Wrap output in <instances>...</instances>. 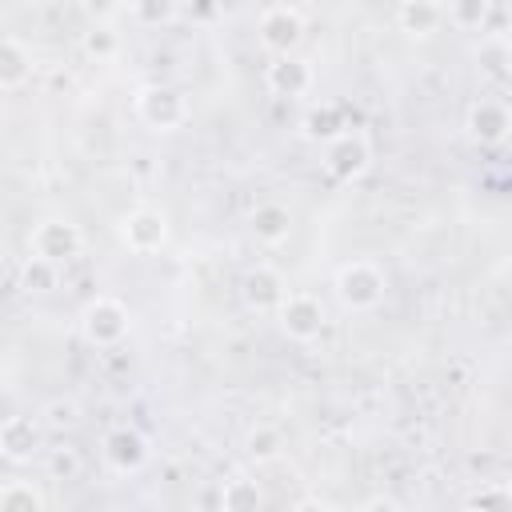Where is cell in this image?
<instances>
[{
    "label": "cell",
    "mask_w": 512,
    "mask_h": 512,
    "mask_svg": "<svg viewBox=\"0 0 512 512\" xmlns=\"http://www.w3.org/2000/svg\"><path fill=\"white\" fill-rule=\"evenodd\" d=\"M460 512H480V508H472V504H464V508H460Z\"/></svg>",
    "instance_id": "f546056e"
},
{
    "label": "cell",
    "mask_w": 512,
    "mask_h": 512,
    "mask_svg": "<svg viewBox=\"0 0 512 512\" xmlns=\"http://www.w3.org/2000/svg\"><path fill=\"white\" fill-rule=\"evenodd\" d=\"M248 228H252L256 244H264V248H280V244L292 236V212H288L280 200H264V204L252 208Z\"/></svg>",
    "instance_id": "5bb4252c"
},
{
    "label": "cell",
    "mask_w": 512,
    "mask_h": 512,
    "mask_svg": "<svg viewBox=\"0 0 512 512\" xmlns=\"http://www.w3.org/2000/svg\"><path fill=\"white\" fill-rule=\"evenodd\" d=\"M264 508V488L260 480L236 472L220 484V512H260Z\"/></svg>",
    "instance_id": "e0dca14e"
},
{
    "label": "cell",
    "mask_w": 512,
    "mask_h": 512,
    "mask_svg": "<svg viewBox=\"0 0 512 512\" xmlns=\"http://www.w3.org/2000/svg\"><path fill=\"white\" fill-rule=\"evenodd\" d=\"M0 512H44V492L32 480L0 484Z\"/></svg>",
    "instance_id": "7402d4cb"
},
{
    "label": "cell",
    "mask_w": 512,
    "mask_h": 512,
    "mask_svg": "<svg viewBox=\"0 0 512 512\" xmlns=\"http://www.w3.org/2000/svg\"><path fill=\"white\" fill-rule=\"evenodd\" d=\"M80 472H84V456H80L72 444L48 448V476H52V480H76Z\"/></svg>",
    "instance_id": "cb8c5ba5"
},
{
    "label": "cell",
    "mask_w": 512,
    "mask_h": 512,
    "mask_svg": "<svg viewBox=\"0 0 512 512\" xmlns=\"http://www.w3.org/2000/svg\"><path fill=\"white\" fill-rule=\"evenodd\" d=\"M392 20H396V28H400L404 36L428 40V36L440 32V24H444V4H432V0H404V4H396Z\"/></svg>",
    "instance_id": "9a60e30c"
},
{
    "label": "cell",
    "mask_w": 512,
    "mask_h": 512,
    "mask_svg": "<svg viewBox=\"0 0 512 512\" xmlns=\"http://www.w3.org/2000/svg\"><path fill=\"white\" fill-rule=\"evenodd\" d=\"M128 16L136 24H168V20L180 16V4H172V0H136V4H128Z\"/></svg>",
    "instance_id": "d4e9b609"
},
{
    "label": "cell",
    "mask_w": 512,
    "mask_h": 512,
    "mask_svg": "<svg viewBox=\"0 0 512 512\" xmlns=\"http://www.w3.org/2000/svg\"><path fill=\"white\" fill-rule=\"evenodd\" d=\"M276 324L292 344H312L328 328V312L312 292H288L284 304L276 308Z\"/></svg>",
    "instance_id": "52a82bcc"
},
{
    "label": "cell",
    "mask_w": 512,
    "mask_h": 512,
    "mask_svg": "<svg viewBox=\"0 0 512 512\" xmlns=\"http://www.w3.org/2000/svg\"><path fill=\"white\" fill-rule=\"evenodd\" d=\"M84 248V232L76 220L68 216H44L32 224V236H28V256H40L48 264H68L72 256H80Z\"/></svg>",
    "instance_id": "5b68a950"
},
{
    "label": "cell",
    "mask_w": 512,
    "mask_h": 512,
    "mask_svg": "<svg viewBox=\"0 0 512 512\" xmlns=\"http://www.w3.org/2000/svg\"><path fill=\"white\" fill-rule=\"evenodd\" d=\"M340 132H348L340 104H328V100H324V104H312V108L300 116V136L312 140V144H332Z\"/></svg>",
    "instance_id": "2e32d148"
},
{
    "label": "cell",
    "mask_w": 512,
    "mask_h": 512,
    "mask_svg": "<svg viewBox=\"0 0 512 512\" xmlns=\"http://www.w3.org/2000/svg\"><path fill=\"white\" fill-rule=\"evenodd\" d=\"M80 52H84L88 60L104 64V60H112V56L120 52V32H116L112 24H88V28L80 32Z\"/></svg>",
    "instance_id": "44dd1931"
},
{
    "label": "cell",
    "mask_w": 512,
    "mask_h": 512,
    "mask_svg": "<svg viewBox=\"0 0 512 512\" xmlns=\"http://www.w3.org/2000/svg\"><path fill=\"white\" fill-rule=\"evenodd\" d=\"M280 452H284V432H280L276 424H256V428H248V436H244V456H248L252 464H272V460H280Z\"/></svg>",
    "instance_id": "d6986e66"
},
{
    "label": "cell",
    "mask_w": 512,
    "mask_h": 512,
    "mask_svg": "<svg viewBox=\"0 0 512 512\" xmlns=\"http://www.w3.org/2000/svg\"><path fill=\"white\" fill-rule=\"evenodd\" d=\"M312 64L304 60V56H276L272 64H268V72H264V84H268V92L272 96H304L308 88H312Z\"/></svg>",
    "instance_id": "4fadbf2b"
},
{
    "label": "cell",
    "mask_w": 512,
    "mask_h": 512,
    "mask_svg": "<svg viewBox=\"0 0 512 512\" xmlns=\"http://www.w3.org/2000/svg\"><path fill=\"white\" fill-rule=\"evenodd\" d=\"M372 168V144L364 132H340L332 144H324V172L340 184L360 180Z\"/></svg>",
    "instance_id": "ba28073f"
},
{
    "label": "cell",
    "mask_w": 512,
    "mask_h": 512,
    "mask_svg": "<svg viewBox=\"0 0 512 512\" xmlns=\"http://www.w3.org/2000/svg\"><path fill=\"white\" fill-rule=\"evenodd\" d=\"M288 512H332V508H328L320 496H304V500H296Z\"/></svg>",
    "instance_id": "f1b7e54d"
},
{
    "label": "cell",
    "mask_w": 512,
    "mask_h": 512,
    "mask_svg": "<svg viewBox=\"0 0 512 512\" xmlns=\"http://www.w3.org/2000/svg\"><path fill=\"white\" fill-rule=\"evenodd\" d=\"M468 504L480 512H508V488L504 484H480V492Z\"/></svg>",
    "instance_id": "4316f807"
},
{
    "label": "cell",
    "mask_w": 512,
    "mask_h": 512,
    "mask_svg": "<svg viewBox=\"0 0 512 512\" xmlns=\"http://www.w3.org/2000/svg\"><path fill=\"white\" fill-rule=\"evenodd\" d=\"M100 456H104L108 472H116V476H136V472L148 464V440H144L136 428L116 424V428L104 432Z\"/></svg>",
    "instance_id": "30bf717a"
},
{
    "label": "cell",
    "mask_w": 512,
    "mask_h": 512,
    "mask_svg": "<svg viewBox=\"0 0 512 512\" xmlns=\"http://www.w3.org/2000/svg\"><path fill=\"white\" fill-rule=\"evenodd\" d=\"M32 76V56L16 36H0V92H12L28 84Z\"/></svg>",
    "instance_id": "ac0fdd59"
},
{
    "label": "cell",
    "mask_w": 512,
    "mask_h": 512,
    "mask_svg": "<svg viewBox=\"0 0 512 512\" xmlns=\"http://www.w3.org/2000/svg\"><path fill=\"white\" fill-rule=\"evenodd\" d=\"M464 132H468V140L480 144V148H496V144H504L508 132H512V112H508V104L496 100V96H480V100H472L468 112H464Z\"/></svg>",
    "instance_id": "9c48e42d"
},
{
    "label": "cell",
    "mask_w": 512,
    "mask_h": 512,
    "mask_svg": "<svg viewBox=\"0 0 512 512\" xmlns=\"http://www.w3.org/2000/svg\"><path fill=\"white\" fill-rule=\"evenodd\" d=\"M132 112L152 132H176V128H184L192 120V104H188L184 88H176V84H144V88H136Z\"/></svg>",
    "instance_id": "6da1fadb"
},
{
    "label": "cell",
    "mask_w": 512,
    "mask_h": 512,
    "mask_svg": "<svg viewBox=\"0 0 512 512\" xmlns=\"http://www.w3.org/2000/svg\"><path fill=\"white\" fill-rule=\"evenodd\" d=\"M492 16V4L484 0H464V4H444V20L456 28H480Z\"/></svg>",
    "instance_id": "484cf974"
},
{
    "label": "cell",
    "mask_w": 512,
    "mask_h": 512,
    "mask_svg": "<svg viewBox=\"0 0 512 512\" xmlns=\"http://www.w3.org/2000/svg\"><path fill=\"white\" fill-rule=\"evenodd\" d=\"M360 512H404V504H400L396 496H388V492H372V496L360 504Z\"/></svg>",
    "instance_id": "83f0119b"
},
{
    "label": "cell",
    "mask_w": 512,
    "mask_h": 512,
    "mask_svg": "<svg viewBox=\"0 0 512 512\" xmlns=\"http://www.w3.org/2000/svg\"><path fill=\"white\" fill-rule=\"evenodd\" d=\"M132 328V312L124 300L116 296H92L84 308H80V336L92 344V348H116Z\"/></svg>",
    "instance_id": "3957f363"
},
{
    "label": "cell",
    "mask_w": 512,
    "mask_h": 512,
    "mask_svg": "<svg viewBox=\"0 0 512 512\" xmlns=\"http://www.w3.org/2000/svg\"><path fill=\"white\" fill-rule=\"evenodd\" d=\"M116 236H120V244H124L132 256H156V252L168 244V216H164L160 208L140 204V208H132V212L120 216Z\"/></svg>",
    "instance_id": "8992f818"
},
{
    "label": "cell",
    "mask_w": 512,
    "mask_h": 512,
    "mask_svg": "<svg viewBox=\"0 0 512 512\" xmlns=\"http://www.w3.org/2000/svg\"><path fill=\"white\" fill-rule=\"evenodd\" d=\"M40 424H44V432H52V436L76 432V424H80V404H76L72 396H52V400L40 408Z\"/></svg>",
    "instance_id": "ffe728a7"
},
{
    "label": "cell",
    "mask_w": 512,
    "mask_h": 512,
    "mask_svg": "<svg viewBox=\"0 0 512 512\" xmlns=\"http://www.w3.org/2000/svg\"><path fill=\"white\" fill-rule=\"evenodd\" d=\"M40 448H44V424H40V416L16 412V416H4L0 420V460L28 464V460L40 456Z\"/></svg>",
    "instance_id": "8fae6325"
},
{
    "label": "cell",
    "mask_w": 512,
    "mask_h": 512,
    "mask_svg": "<svg viewBox=\"0 0 512 512\" xmlns=\"http://www.w3.org/2000/svg\"><path fill=\"white\" fill-rule=\"evenodd\" d=\"M332 288H336V300L348 312H372L388 292V276L376 260H348V264L336 268Z\"/></svg>",
    "instance_id": "7a4b0ae2"
},
{
    "label": "cell",
    "mask_w": 512,
    "mask_h": 512,
    "mask_svg": "<svg viewBox=\"0 0 512 512\" xmlns=\"http://www.w3.org/2000/svg\"><path fill=\"white\" fill-rule=\"evenodd\" d=\"M256 40L264 52L276 56H296L300 40H304V12L296 4H268L256 16Z\"/></svg>",
    "instance_id": "277c9868"
},
{
    "label": "cell",
    "mask_w": 512,
    "mask_h": 512,
    "mask_svg": "<svg viewBox=\"0 0 512 512\" xmlns=\"http://www.w3.org/2000/svg\"><path fill=\"white\" fill-rule=\"evenodd\" d=\"M60 284V268L56 264H48V260H40V256H28L24 264H20V288L28 292V296H44V292H52Z\"/></svg>",
    "instance_id": "603a6c76"
},
{
    "label": "cell",
    "mask_w": 512,
    "mask_h": 512,
    "mask_svg": "<svg viewBox=\"0 0 512 512\" xmlns=\"http://www.w3.org/2000/svg\"><path fill=\"white\" fill-rule=\"evenodd\" d=\"M240 296H244V304L252 312H276L284 304V296H288V284H284V276L272 264H256V268L244 272Z\"/></svg>",
    "instance_id": "7c38bea8"
}]
</instances>
